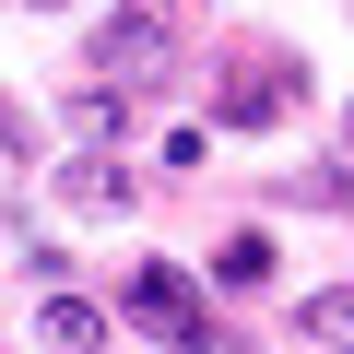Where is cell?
<instances>
[{
    "mask_svg": "<svg viewBox=\"0 0 354 354\" xmlns=\"http://www.w3.org/2000/svg\"><path fill=\"white\" fill-rule=\"evenodd\" d=\"M130 319H142L153 342H177V354H225V330L201 319V295H189L177 260H142V272H130Z\"/></svg>",
    "mask_w": 354,
    "mask_h": 354,
    "instance_id": "obj_1",
    "label": "cell"
},
{
    "mask_svg": "<svg viewBox=\"0 0 354 354\" xmlns=\"http://www.w3.org/2000/svg\"><path fill=\"white\" fill-rule=\"evenodd\" d=\"M83 71H95L106 95H153V83H165V12H106Z\"/></svg>",
    "mask_w": 354,
    "mask_h": 354,
    "instance_id": "obj_2",
    "label": "cell"
},
{
    "mask_svg": "<svg viewBox=\"0 0 354 354\" xmlns=\"http://www.w3.org/2000/svg\"><path fill=\"white\" fill-rule=\"evenodd\" d=\"M59 189H71L83 213H130V201H142V177H130L118 153H71V165H59Z\"/></svg>",
    "mask_w": 354,
    "mask_h": 354,
    "instance_id": "obj_3",
    "label": "cell"
},
{
    "mask_svg": "<svg viewBox=\"0 0 354 354\" xmlns=\"http://www.w3.org/2000/svg\"><path fill=\"white\" fill-rule=\"evenodd\" d=\"M36 342H48V354H106V307L48 295V307H36Z\"/></svg>",
    "mask_w": 354,
    "mask_h": 354,
    "instance_id": "obj_4",
    "label": "cell"
},
{
    "mask_svg": "<svg viewBox=\"0 0 354 354\" xmlns=\"http://www.w3.org/2000/svg\"><path fill=\"white\" fill-rule=\"evenodd\" d=\"M213 283H225V295H260V283H272V236H225V248H213Z\"/></svg>",
    "mask_w": 354,
    "mask_h": 354,
    "instance_id": "obj_5",
    "label": "cell"
},
{
    "mask_svg": "<svg viewBox=\"0 0 354 354\" xmlns=\"http://www.w3.org/2000/svg\"><path fill=\"white\" fill-rule=\"evenodd\" d=\"M59 130H71L83 153H106V130H118V95H106V83H83V95L59 106Z\"/></svg>",
    "mask_w": 354,
    "mask_h": 354,
    "instance_id": "obj_6",
    "label": "cell"
},
{
    "mask_svg": "<svg viewBox=\"0 0 354 354\" xmlns=\"http://www.w3.org/2000/svg\"><path fill=\"white\" fill-rule=\"evenodd\" d=\"M307 342H330V354H354V283H330V295H307Z\"/></svg>",
    "mask_w": 354,
    "mask_h": 354,
    "instance_id": "obj_7",
    "label": "cell"
},
{
    "mask_svg": "<svg viewBox=\"0 0 354 354\" xmlns=\"http://www.w3.org/2000/svg\"><path fill=\"white\" fill-rule=\"evenodd\" d=\"M225 118H236V130H272V118H283V83H225Z\"/></svg>",
    "mask_w": 354,
    "mask_h": 354,
    "instance_id": "obj_8",
    "label": "cell"
},
{
    "mask_svg": "<svg viewBox=\"0 0 354 354\" xmlns=\"http://www.w3.org/2000/svg\"><path fill=\"white\" fill-rule=\"evenodd\" d=\"M342 142H354V95H342Z\"/></svg>",
    "mask_w": 354,
    "mask_h": 354,
    "instance_id": "obj_9",
    "label": "cell"
},
{
    "mask_svg": "<svg viewBox=\"0 0 354 354\" xmlns=\"http://www.w3.org/2000/svg\"><path fill=\"white\" fill-rule=\"evenodd\" d=\"M36 12H59V0H36Z\"/></svg>",
    "mask_w": 354,
    "mask_h": 354,
    "instance_id": "obj_10",
    "label": "cell"
}]
</instances>
